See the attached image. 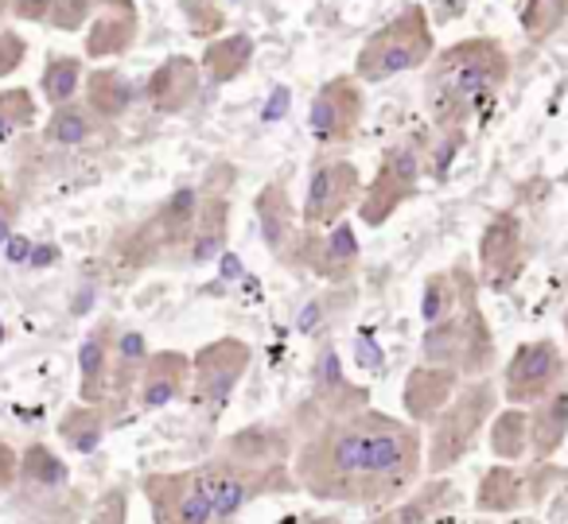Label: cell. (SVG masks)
Here are the masks:
<instances>
[{"mask_svg":"<svg viewBox=\"0 0 568 524\" xmlns=\"http://www.w3.org/2000/svg\"><path fill=\"white\" fill-rule=\"evenodd\" d=\"M568 20V9L560 0H526V9H521V32H526L529 43H541L549 40L552 32H560Z\"/></svg>","mask_w":568,"mask_h":524,"instance_id":"e575fe53","label":"cell"},{"mask_svg":"<svg viewBox=\"0 0 568 524\" xmlns=\"http://www.w3.org/2000/svg\"><path fill=\"white\" fill-rule=\"evenodd\" d=\"M565 183H568V172H565Z\"/></svg>","mask_w":568,"mask_h":524,"instance_id":"816d5d0a","label":"cell"},{"mask_svg":"<svg viewBox=\"0 0 568 524\" xmlns=\"http://www.w3.org/2000/svg\"><path fill=\"white\" fill-rule=\"evenodd\" d=\"M293 477L316 501L389 508L425 477V435L371 404L324 415L296 435Z\"/></svg>","mask_w":568,"mask_h":524,"instance_id":"6da1fadb","label":"cell"},{"mask_svg":"<svg viewBox=\"0 0 568 524\" xmlns=\"http://www.w3.org/2000/svg\"><path fill=\"white\" fill-rule=\"evenodd\" d=\"M24 59H28L24 35L12 32V28H0V82L9 79V74H17L24 66Z\"/></svg>","mask_w":568,"mask_h":524,"instance_id":"60d3db41","label":"cell"},{"mask_svg":"<svg viewBox=\"0 0 568 524\" xmlns=\"http://www.w3.org/2000/svg\"><path fill=\"white\" fill-rule=\"evenodd\" d=\"M191 384V353L183 350H156L149 353L141 369V381H136V408L141 412H160V408L175 404V400L187 397Z\"/></svg>","mask_w":568,"mask_h":524,"instance_id":"ac0fdd59","label":"cell"},{"mask_svg":"<svg viewBox=\"0 0 568 524\" xmlns=\"http://www.w3.org/2000/svg\"><path fill=\"white\" fill-rule=\"evenodd\" d=\"M363 175L358 164L343 156H327L312 167L308 175V191H304V206H301V222L304 229H327L335 222H343L363 198Z\"/></svg>","mask_w":568,"mask_h":524,"instance_id":"30bf717a","label":"cell"},{"mask_svg":"<svg viewBox=\"0 0 568 524\" xmlns=\"http://www.w3.org/2000/svg\"><path fill=\"white\" fill-rule=\"evenodd\" d=\"M82 79H87V66H82L79 55H48L40 74V94L43 102L55 110V105L79 102L82 94Z\"/></svg>","mask_w":568,"mask_h":524,"instance_id":"836d02e7","label":"cell"},{"mask_svg":"<svg viewBox=\"0 0 568 524\" xmlns=\"http://www.w3.org/2000/svg\"><path fill=\"white\" fill-rule=\"evenodd\" d=\"M211 4H219V9L226 12V9H237V4H245V0H211Z\"/></svg>","mask_w":568,"mask_h":524,"instance_id":"7dc6e473","label":"cell"},{"mask_svg":"<svg viewBox=\"0 0 568 524\" xmlns=\"http://www.w3.org/2000/svg\"><path fill=\"white\" fill-rule=\"evenodd\" d=\"M98 0H55L43 24L55 28V32H82V28L94 20Z\"/></svg>","mask_w":568,"mask_h":524,"instance_id":"8d00e7d4","label":"cell"},{"mask_svg":"<svg viewBox=\"0 0 568 524\" xmlns=\"http://www.w3.org/2000/svg\"><path fill=\"white\" fill-rule=\"evenodd\" d=\"M358 257H363V245H358L355 226L343 218L327 229H304L296 268H308L312 276L327 284H347L358 268Z\"/></svg>","mask_w":568,"mask_h":524,"instance_id":"2e32d148","label":"cell"},{"mask_svg":"<svg viewBox=\"0 0 568 524\" xmlns=\"http://www.w3.org/2000/svg\"><path fill=\"white\" fill-rule=\"evenodd\" d=\"M113 338L118 327L102 319L79 346V397L82 404H105L110 400V369H113Z\"/></svg>","mask_w":568,"mask_h":524,"instance_id":"44dd1931","label":"cell"},{"mask_svg":"<svg viewBox=\"0 0 568 524\" xmlns=\"http://www.w3.org/2000/svg\"><path fill=\"white\" fill-rule=\"evenodd\" d=\"M191 470L211 497L214 513L226 524H237V516L257 497H281L296 490L293 431L276 423H250L222 439L219 451Z\"/></svg>","mask_w":568,"mask_h":524,"instance_id":"7a4b0ae2","label":"cell"},{"mask_svg":"<svg viewBox=\"0 0 568 524\" xmlns=\"http://www.w3.org/2000/svg\"><path fill=\"white\" fill-rule=\"evenodd\" d=\"M425 175H428V136H405V141L389 144L382 152L378 172L363 187V198L355 206L363 226L371 229L386 226L409 198H417Z\"/></svg>","mask_w":568,"mask_h":524,"instance_id":"52a82bcc","label":"cell"},{"mask_svg":"<svg viewBox=\"0 0 568 524\" xmlns=\"http://www.w3.org/2000/svg\"><path fill=\"white\" fill-rule=\"evenodd\" d=\"M199 203H203V191L199 187H180L160 203V210L152 214L149 222L164 249H180V245L187 249L191 229H195V218H199Z\"/></svg>","mask_w":568,"mask_h":524,"instance_id":"4316f807","label":"cell"},{"mask_svg":"<svg viewBox=\"0 0 568 524\" xmlns=\"http://www.w3.org/2000/svg\"><path fill=\"white\" fill-rule=\"evenodd\" d=\"M28 125H36L32 90H24V86L0 90V141H12V136Z\"/></svg>","mask_w":568,"mask_h":524,"instance_id":"d590c367","label":"cell"},{"mask_svg":"<svg viewBox=\"0 0 568 524\" xmlns=\"http://www.w3.org/2000/svg\"><path fill=\"white\" fill-rule=\"evenodd\" d=\"M510 79V55L490 35H471L428 59V110L436 133H467L475 117L503 94Z\"/></svg>","mask_w":568,"mask_h":524,"instance_id":"3957f363","label":"cell"},{"mask_svg":"<svg viewBox=\"0 0 568 524\" xmlns=\"http://www.w3.org/2000/svg\"><path fill=\"white\" fill-rule=\"evenodd\" d=\"M568 439V384L529 404V459L549 462Z\"/></svg>","mask_w":568,"mask_h":524,"instance_id":"7402d4cb","label":"cell"},{"mask_svg":"<svg viewBox=\"0 0 568 524\" xmlns=\"http://www.w3.org/2000/svg\"><path fill=\"white\" fill-rule=\"evenodd\" d=\"M98 125L102 121L90 113L87 102H67L51 110L48 125H43V141L55 144V148H79V144H87L98 133Z\"/></svg>","mask_w":568,"mask_h":524,"instance_id":"1f68e13d","label":"cell"},{"mask_svg":"<svg viewBox=\"0 0 568 524\" xmlns=\"http://www.w3.org/2000/svg\"><path fill=\"white\" fill-rule=\"evenodd\" d=\"M479 284L490 291H510L526 268V237L518 214H495L479 234Z\"/></svg>","mask_w":568,"mask_h":524,"instance_id":"5bb4252c","label":"cell"},{"mask_svg":"<svg viewBox=\"0 0 568 524\" xmlns=\"http://www.w3.org/2000/svg\"><path fill=\"white\" fill-rule=\"evenodd\" d=\"M464 136L467 133H440V141H428V175L433 179H444L452 167V160H456V152L464 148Z\"/></svg>","mask_w":568,"mask_h":524,"instance_id":"ab89813d","label":"cell"},{"mask_svg":"<svg viewBox=\"0 0 568 524\" xmlns=\"http://www.w3.org/2000/svg\"><path fill=\"white\" fill-rule=\"evenodd\" d=\"M459 384H464V377H459V373H452V369H444V366H428V361H420V366L413 369V373L405 377V384H402L405 420L417 423V428H428V423H433L436 415L448 408V400L459 392Z\"/></svg>","mask_w":568,"mask_h":524,"instance_id":"d6986e66","label":"cell"},{"mask_svg":"<svg viewBox=\"0 0 568 524\" xmlns=\"http://www.w3.org/2000/svg\"><path fill=\"white\" fill-rule=\"evenodd\" d=\"M560 4H565V9H568V0H560Z\"/></svg>","mask_w":568,"mask_h":524,"instance_id":"f907efd6","label":"cell"},{"mask_svg":"<svg viewBox=\"0 0 568 524\" xmlns=\"http://www.w3.org/2000/svg\"><path fill=\"white\" fill-rule=\"evenodd\" d=\"M9 17H12V0H0V28H9Z\"/></svg>","mask_w":568,"mask_h":524,"instance_id":"f6af8a7d","label":"cell"},{"mask_svg":"<svg viewBox=\"0 0 568 524\" xmlns=\"http://www.w3.org/2000/svg\"><path fill=\"white\" fill-rule=\"evenodd\" d=\"M253 214H257V234L261 245L268 249V257L284 268H296L304 242V222L301 210L293 206L284 183H265V187L253 195Z\"/></svg>","mask_w":568,"mask_h":524,"instance_id":"9a60e30c","label":"cell"},{"mask_svg":"<svg viewBox=\"0 0 568 524\" xmlns=\"http://www.w3.org/2000/svg\"><path fill=\"white\" fill-rule=\"evenodd\" d=\"M253 350L245 338L237 335H222L214 342H206L199 353H191V384H187V404L199 420L219 423L222 412L234 400L242 377L250 373Z\"/></svg>","mask_w":568,"mask_h":524,"instance_id":"ba28073f","label":"cell"},{"mask_svg":"<svg viewBox=\"0 0 568 524\" xmlns=\"http://www.w3.org/2000/svg\"><path fill=\"white\" fill-rule=\"evenodd\" d=\"M366 113L363 82L355 74H335L316 90L308 105V133L320 148H339V144L355 141L358 125Z\"/></svg>","mask_w":568,"mask_h":524,"instance_id":"4fadbf2b","label":"cell"},{"mask_svg":"<svg viewBox=\"0 0 568 524\" xmlns=\"http://www.w3.org/2000/svg\"><path fill=\"white\" fill-rule=\"evenodd\" d=\"M565 377H568V358L560 350V342H552V338H529L506 361L498 397L506 404L529 408L541 397H549L552 389H560Z\"/></svg>","mask_w":568,"mask_h":524,"instance_id":"9c48e42d","label":"cell"},{"mask_svg":"<svg viewBox=\"0 0 568 524\" xmlns=\"http://www.w3.org/2000/svg\"><path fill=\"white\" fill-rule=\"evenodd\" d=\"M203 90V66L191 55H168L156 71L144 82V102L160 113V117H175V113L191 110Z\"/></svg>","mask_w":568,"mask_h":524,"instance_id":"e0dca14e","label":"cell"},{"mask_svg":"<svg viewBox=\"0 0 568 524\" xmlns=\"http://www.w3.org/2000/svg\"><path fill=\"white\" fill-rule=\"evenodd\" d=\"M105 428H110V420H105L102 404H74V408H67L63 420H59V439H63L74 454H94L105 439Z\"/></svg>","mask_w":568,"mask_h":524,"instance_id":"4dcf8cb0","label":"cell"},{"mask_svg":"<svg viewBox=\"0 0 568 524\" xmlns=\"http://www.w3.org/2000/svg\"><path fill=\"white\" fill-rule=\"evenodd\" d=\"M55 0H12V17L24 20V24H43Z\"/></svg>","mask_w":568,"mask_h":524,"instance_id":"b9f144b4","label":"cell"},{"mask_svg":"<svg viewBox=\"0 0 568 524\" xmlns=\"http://www.w3.org/2000/svg\"><path fill=\"white\" fill-rule=\"evenodd\" d=\"M560 482V474L549 462H534V466H518V462H503V466H487L475 485V508L487 516L518 513L529 508Z\"/></svg>","mask_w":568,"mask_h":524,"instance_id":"8fae6325","label":"cell"},{"mask_svg":"<svg viewBox=\"0 0 568 524\" xmlns=\"http://www.w3.org/2000/svg\"><path fill=\"white\" fill-rule=\"evenodd\" d=\"M495 330H490L479 299H467L448 319L420 330V361L452 369L464 381L487 377L495 369Z\"/></svg>","mask_w":568,"mask_h":524,"instance_id":"8992f818","label":"cell"},{"mask_svg":"<svg viewBox=\"0 0 568 524\" xmlns=\"http://www.w3.org/2000/svg\"><path fill=\"white\" fill-rule=\"evenodd\" d=\"M9 257H12V260H28V257H32V245L20 242V237H17V242L9 245Z\"/></svg>","mask_w":568,"mask_h":524,"instance_id":"ee69618b","label":"cell"},{"mask_svg":"<svg viewBox=\"0 0 568 524\" xmlns=\"http://www.w3.org/2000/svg\"><path fill=\"white\" fill-rule=\"evenodd\" d=\"M456 501H459L456 485L444 482V474H433V482H425V477H420V482L413 485V490L405 493L397 505H389V508H394L389 516H394L397 524H433L436 513L452 508Z\"/></svg>","mask_w":568,"mask_h":524,"instance_id":"83f0119b","label":"cell"},{"mask_svg":"<svg viewBox=\"0 0 568 524\" xmlns=\"http://www.w3.org/2000/svg\"><path fill=\"white\" fill-rule=\"evenodd\" d=\"M230 242V198L219 191H203V203H199V218L191 229L187 242V260L191 265H211L226 253Z\"/></svg>","mask_w":568,"mask_h":524,"instance_id":"cb8c5ba5","label":"cell"},{"mask_svg":"<svg viewBox=\"0 0 568 524\" xmlns=\"http://www.w3.org/2000/svg\"><path fill=\"white\" fill-rule=\"evenodd\" d=\"M141 493L149 501L152 524H226L214 513L195 470H156V474H144Z\"/></svg>","mask_w":568,"mask_h":524,"instance_id":"7c38bea8","label":"cell"},{"mask_svg":"<svg viewBox=\"0 0 568 524\" xmlns=\"http://www.w3.org/2000/svg\"><path fill=\"white\" fill-rule=\"evenodd\" d=\"M136 35H141V17L136 9H98L94 20L87 24V59H121L133 51Z\"/></svg>","mask_w":568,"mask_h":524,"instance_id":"603a6c76","label":"cell"},{"mask_svg":"<svg viewBox=\"0 0 568 524\" xmlns=\"http://www.w3.org/2000/svg\"><path fill=\"white\" fill-rule=\"evenodd\" d=\"M479 273H471V265L467 260H459V265L452 268H436V273L425 276V284H420V322L425 327H433V322L448 319L452 311H459V307L467 304V299H479Z\"/></svg>","mask_w":568,"mask_h":524,"instance_id":"ffe728a7","label":"cell"},{"mask_svg":"<svg viewBox=\"0 0 568 524\" xmlns=\"http://www.w3.org/2000/svg\"><path fill=\"white\" fill-rule=\"evenodd\" d=\"M149 338L141 330H118L113 338V369H110V397L129 400L141 381V369L149 361Z\"/></svg>","mask_w":568,"mask_h":524,"instance_id":"f546056e","label":"cell"},{"mask_svg":"<svg viewBox=\"0 0 568 524\" xmlns=\"http://www.w3.org/2000/svg\"><path fill=\"white\" fill-rule=\"evenodd\" d=\"M90 524H129V490L125 485H113L102 493V501L90 513Z\"/></svg>","mask_w":568,"mask_h":524,"instance_id":"f35d334b","label":"cell"},{"mask_svg":"<svg viewBox=\"0 0 568 524\" xmlns=\"http://www.w3.org/2000/svg\"><path fill=\"white\" fill-rule=\"evenodd\" d=\"M17 477H20V454L12 451L4 439H0V493L12 490V485H17Z\"/></svg>","mask_w":568,"mask_h":524,"instance_id":"7bdbcfd3","label":"cell"},{"mask_svg":"<svg viewBox=\"0 0 568 524\" xmlns=\"http://www.w3.org/2000/svg\"><path fill=\"white\" fill-rule=\"evenodd\" d=\"M82 102L90 105V113L102 125H113V121H121L136 105V86L118 66H98V71H90L82 79Z\"/></svg>","mask_w":568,"mask_h":524,"instance_id":"d4e9b609","label":"cell"},{"mask_svg":"<svg viewBox=\"0 0 568 524\" xmlns=\"http://www.w3.org/2000/svg\"><path fill=\"white\" fill-rule=\"evenodd\" d=\"M4 338H9V330H4V322H0V346H4Z\"/></svg>","mask_w":568,"mask_h":524,"instance_id":"c3c4849f","label":"cell"},{"mask_svg":"<svg viewBox=\"0 0 568 524\" xmlns=\"http://www.w3.org/2000/svg\"><path fill=\"white\" fill-rule=\"evenodd\" d=\"M183 12H187L191 32L203 35V40H214V32H222V24H226L222 9L211 0H183Z\"/></svg>","mask_w":568,"mask_h":524,"instance_id":"74e56055","label":"cell"},{"mask_svg":"<svg viewBox=\"0 0 568 524\" xmlns=\"http://www.w3.org/2000/svg\"><path fill=\"white\" fill-rule=\"evenodd\" d=\"M433 55H436L433 20H428V12L420 9V4H405L394 20H386V24L358 48L355 79L363 82V86H382V82H394L397 74L428 66Z\"/></svg>","mask_w":568,"mask_h":524,"instance_id":"5b68a950","label":"cell"},{"mask_svg":"<svg viewBox=\"0 0 568 524\" xmlns=\"http://www.w3.org/2000/svg\"><path fill=\"white\" fill-rule=\"evenodd\" d=\"M498 412V384L487 377H471L459 384V392L448 400L440 415L428 423L425 443V474H448L452 466L467 459L487 431L490 415Z\"/></svg>","mask_w":568,"mask_h":524,"instance_id":"277c9868","label":"cell"},{"mask_svg":"<svg viewBox=\"0 0 568 524\" xmlns=\"http://www.w3.org/2000/svg\"><path fill=\"white\" fill-rule=\"evenodd\" d=\"M565 335H568V311H565Z\"/></svg>","mask_w":568,"mask_h":524,"instance_id":"681fc988","label":"cell"},{"mask_svg":"<svg viewBox=\"0 0 568 524\" xmlns=\"http://www.w3.org/2000/svg\"><path fill=\"white\" fill-rule=\"evenodd\" d=\"M304 524H343L339 516H304Z\"/></svg>","mask_w":568,"mask_h":524,"instance_id":"bcb514c9","label":"cell"},{"mask_svg":"<svg viewBox=\"0 0 568 524\" xmlns=\"http://www.w3.org/2000/svg\"><path fill=\"white\" fill-rule=\"evenodd\" d=\"M487 443L498 462H526L529 459V408L506 404L503 412L490 415Z\"/></svg>","mask_w":568,"mask_h":524,"instance_id":"f1b7e54d","label":"cell"},{"mask_svg":"<svg viewBox=\"0 0 568 524\" xmlns=\"http://www.w3.org/2000/svg\"><path fill=\"white\" fill-rule=\"evenodd\" d=\"M17 482H24L28 490H36V493H55V490H67L71 470H67V462L59 459L48 443H32L24 454H20V477Z\"/></svg>","mask_w":568,"mask_h":524,"instance_id":"d6a6232c","label":"cell"},{"mask_svg":"<svg viewBox=\"0 0 568 524\" xmlns=\"http://www.w3.org/2000/svg\"><path fill=\"white\" fill-rule=\"evenodd\" d=\"M253 51H257V43H253L245 32L214 35V40L206 43L203 59H199V66H203V79L211 82V86H226V82H237L245 71H250Z\"/></svg>","mask_w":568,"mask_h":524,"instance_id":"484cf974","label":"cell"}]
</instances>
